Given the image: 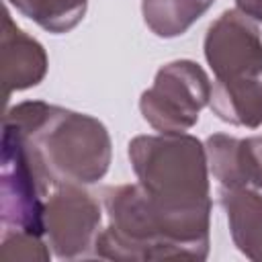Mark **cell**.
I'll return each instance as SVG.
<instances>
[{
	"label": "cell",
	"mask_w": 262,
	"mask_h": 262,
	"mask_svg": "<svg viewBox=\"0 0 262 262\" xmlns=\"http://www.w3.org/2000/svg\"><path fill=\"white\" fill-rule=\"evenodd\" d=\"M235 6L246 16L254 18L256 23H262V0H235Z\"/></svg>",
	"instance_id": "cell-15"
},
{
	"label": "cell",
	"mask_w": 262,
	"mask_h": 262,
	"mask_svg": "<svg viewBox=\"0 0 262 262\" xmlns=\"http://www.w3.org/2000/svg\"><path fill=\"white\" fill-rule=\"evenodd\" d=\"M203 51L217 80L262 76V33L239 10H225L209 25Z\"/></svg>",
	"instance_id": "cell-7"
},
{
	"label": "cell",
	"mask_w": 262,
	"mask_h": 262,
	"mask_svg": "<svg viewBox=\"0 0 262 262\" xmlns=\"http://www.w3.org/2000/svg\"><path fill=\"white\" fill-rule=\"evenodd\" d=\"M129 160L141 188L196 260L209 256L211 186L207 147L188 133L137 135Z\"/></svg>",
	"instance_id": "cell-1"
},
{
	"label": "cell",
	"mask_w": 262,
	"mask_h": 262,
	"mask_svg": "<svg viewBox=\"0 0 262 262\" xmlns=\"http://www.w3.org/2000/svg\"><path fill=\"white\" fill-rule=\"evenodd\" d=\"M23 16L49 33H68L84 18L88 0H8Z\"/></svg>",
	"instance_id": "cell-13"
},
{
	"label": "cell",
	"mask_w": 262,
	"mask_h": 262,
	"mask_svg": "<svg viewBox=\"0 0 262 262\" xmlns=\"http://www.w3.org/2000/svg\"><path fill=\"white\" fill-rule=\"evenodd\" d=\"M209 172L225 188L262 190V137H231L213 133L205 141Z\"/></svg>",
	"instance_id": "cell-8"
},
{
	"label": "cell",
	"mask_w": 262,
	"mask_h": 262,
	"mask_svg": "<svg viewBox=\"0 0 262 262\" xmlns=\"http://www.w3.org/2000/svg\"><path fill=\"white\" fill-rule=\"evenodd\" d=\"M102 211L98 201L80 184L55 186L45 203V237L59 260L94 254Z\"/></svg>",
	"instance_id": "cell-6"
},
{
	"label": "cell",
	"mask_w": 262,
	"mask_h": 262,
	"mask_svg": "<svg viewBox=\"0 0 262 262\" xmlns=\"http://www.w3.org/2000/svg\"><path fill=\"white\" fill-rule=\"evenodd\" d=\"M51 182L27 139L4 125L0 217L4 231H29L45 235V203Z\"/></svg>",
	"instance_id": "cell-4"
},
{
	"label": "cell",
	"mask_w": 262,
	"mask_h": 262,
	"mask_svg": "<svg viewBox=\"0 0 262 262\" xmlns=\"http://www.w3.org/2000/svg\"><path fill=\"white\" fill-rule=\"evenodd\" d=\"M102 205L108 225L96 237L94 256L127 262L194 260V254L176 237L166 215L139 182L102 188Z\"/></svg>",
	"instance_id": "cell-3"
},
{
	"label": "cell",
	"mask_w": 262,
	"mask_h": 262,
	"mask_svg": "<svg viewBox=\"0 0 262 262\" xmlns=\"http://www.w3.org/2000/svg\"><path fill=\"white\" fill-rule=\"evenodd\" d=\"M209 106L229 125L256 129L262 125V80H217L211 90Z\"/></svg>",
	"instance_id": "cell-11"
},
{
	"label": "cell",
	"mask_w": 262,
	"mask_h": 262,
	"mask_svg": "<svg viewBox=\"0 0 262 262\" xmlns=\"http://www.w3.org/2000/svg\"><path fill=\"white\" fill-rule=\"evenodd\" d=\"M2 53V80L6 86V96L20 92L43 82L49 59L43 45L18 29L10 14L4 12V27L0 39Z\"/></svg>",
	"instance_id": "cell-9"
},
{
	"label": "cell",
	"mask_w": 262,
	"mask_h": 262,
	"mask_svg": "<svg viewBox=\"0 0 262 262\" xmlns=\"http://www.w3.org/2000/svg\"><path fill=\"white\" fill-rule=\"evenodd\" d=\"M4 125L27 139L53 188L94 184L108 172L111 135L90 115L43 100H25L8 108Z\"/></svg>",
	"instance_id": "cell-2"
},
{
	"label": "cell",
	"mask_w": 262,
	"mask_h": 262,
	"mask_svg": "<svg viewBox=\"0 0 262 262\" xmlns=\"http://www.w3.org/2000/svg\"><path fill=\"white\" fill-rule=\"evenodd\" d=\"M235 248L250 260L262 262V192L256 188H225L219 192Z\"/></svg>",
	"instance_id": "cell-10"
},
{
	"label": "cell",
	"mask_w": 262,
	"mask_h": 262,
	"mask_svg": "<svg viewBox=\"0 0 262 262\" xmlns=\"http://www.w3.org/2000/svg\"><path fill=\"white\" fill-rule=\"evenodd\" d=\"M211 90L213 84L196 61L176 59L158 70L151 88L139 98V111L156 131L184 133L196 125Z\"/></svg>",
	"instance_id": "cell-5"
},
{
	"label": "cell",
	"mask_w": 262,
	"mask_h": 262,
	"mask_svg": "<svg viewBox=\"0 0 262 262\" xmlns=\"http://www.w3.org/2000/svg\"><path fill=\"white\" fill-rule=\"evenodd\" d=\"M0 246L4 260L47 262L51 258L49 244L43 242V235H35L29 231H4Z\"/></svg>",
	"instance_id": "cell-14"
},
{
	"label": "cell",
	"mask_w": 262,
	"mask_h": 262,
	"mask_svg": "<svg viewBox=\"0 0 262 262\" xmlns=\"http://www.w3.org/2000/svg\"><path fill=\"white\" fill-rule=\"evenodd\" d=\"M213 4L215 0H141V14L154 35L172 39L184 35Z\"/></svg>",
	"instance_id": "cell-12"
}]
</instances>
